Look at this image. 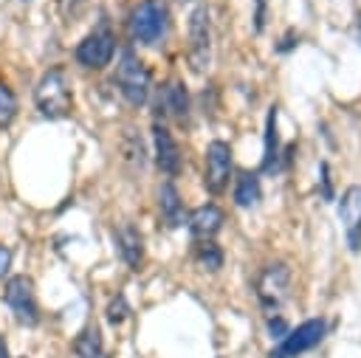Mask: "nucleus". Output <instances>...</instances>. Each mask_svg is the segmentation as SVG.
Instances as JSON below:
<instances>
[{
  "instance_id": "nucleus-1",
  "label": "nucleus",
  "mask_w": 361,
  "mask_h": 358,
  "mask_svg": "<svg viewBox=\"0 0 361 358\" xmlns=\"http://www.w3.org/2000/svg\"><path fill=\"white\" fill-rule=\"evenodd\" d=\"M34 101L45 118L68 116V110L73 104V93H71V82H68L65 68H51L42 73V79L37 82V90H34Z\"/></svg>"
},
{
  "instance_id": "nucleus-2",
  "label": "nucleus",
  "mask_w": 361,
  "mask_h": 358,
  "mask_svg": "<svg viewBox=\"0 0 361 358\" xmlns=\"http://www.w3.org/2000/svg\"><path fill=\"white\" fill-rule=\"evenodd\" d=\"M169 11L161 0H141L130 11V34L141 45H158L166 37Z\"/></svg>"
},
{
  "instance_id": "nucleus-3",
  "label": "nucleus",
  "mask_w": 361,
  "mask_h": 358,
  "mask_svg": "<svg viewBox=\"0 0 361 358\" xmlns=\"http://www.w3.org/2000/svg\"><path fill=\"white\" fill-rule=\"evenodd\" d=\"M116 87L121 90V96L133 107H141L149 99V70L144 68V62L133 51H121V56H118V65H116Z\"/></svg>"
},
{
  "instance_id": "nucleus-4",
  "label": "nucleus",
  "mask_w": 361,
  "mask_h": 358,
  "mask_svg": "<svg viewBox=\"0 0 361 358\" xmlns=\"http://www.w3.org/2000/svg\"><path fill=\"white\" fill-rule=\"evenodd\" d=\"M3 302L14 313V319L25 327H34L39 321V304L34 296V282L28 276H11L3 288Z\"/></svg>"
},
{
  "instance_id": "nucleus-5",
  "label": "nucleus",
  "mask_w": 361,
  "mask_h": 358,
  "mask_svg": "<svg viewBox=\"0 0 361 358\" xmlns=\"http://www.w3.org/2000/svg\"><path fill=\"white\" fill-rule=\"evenodd\" d=\"M189 62L197 73H203L212 62V23L206 6H197L189 14Z\"/></svg>"
},
{
  "instance_id": "nucleus-6",
  "label": "nucleus",
  "mask_w": 361,
  "mask_h": 358,
  "mask_svg": "<svg viewBox=\"0 0 361 358\" xmlns=\"http://www.w3.org/2000/svg\"><path fill=\"white\" fill-rule=\"evenodd\" d=\"M116 51V37L107 25H99L96 31H90L79 45H76V62L87 70H102L110 65Z\"/></svg>"
},
{
  "instance_id": "nucleus-7",
  "label": "nucleus",
  "mask_w": 361,
  "mask_h": 358,
  "mask_svg": "<svg viewBox=\"0 0 361 358\" xmlns=\"http://www.w3.org/2000/svg\"><path fill=\"white\" fill-rule=\"evenodd\" d=\"M324 333H327L324 319H307L296 330H288V335L279 341V347L271 352V358H293L299 352H307L324 338Z\"/></svg>"
},
{
  "instance_id": "nucleus-8",
  "label": "nucleus",
  "mask_w": 361,
  "mask_h": 358,
  "mask_svg": "<svg viewBox=\"0 0 361 358\" xmlns=\"http://www.w3.org/2000/svg\"><path fill=\"white\" fill-rule=\"evenodd\" d=\"M288 290H290V271H288V265H282V262L265 265L259 279H257V296H259L262 307L276 310L288 299Z\"/></svg>"
},
{
  "instance_id": "nucleus-9",
  "label": "nucleus",
  "mask_w": 361,
  "mask_h": 358,
  "mask_svg": "<svg viewBox=\"0 0 361 358\" xmlns=\"http://www.w3.org/2000/svg\"><path fill=\"white\" fill-rule=\"evenodd\" d=\"M231 178V147L226 141H212L206 147V172L203 183L212 195H223Z\"/></svg>"
},
{
  "instance_id": "nucleus-10",
  "label": "nucleus",
  "mask_w": 361,
  "mask_h": 358,
  "mask_svg": "<svg viewBox=\"0 0 361 358\" xmlns=\"http://www.w3.org/2000/svg\"><path fill=\"white\" fill-rule=\"evenodd\" d=\"M152 144H155V163L161 172H166L169 178H175L180 172V163H183V155L178 149V141L172 138V132L164 127V124H152Z\"/></svg>"
},
{
  "instance_id": "nucleus-11",
  "label": "nucleus",
  "mask_w": 361,
  "mask_h": 358,
  "mask_svg": "<svg viewBox=\"0 0 361 358\" xmlns=\"http://www.w3.org/2000/svg\"><path fill=\"white\" fill-rule=\"evenodd\" d=\"M338 214H341V223H344V231H347L350 251H358L361 248V186H350L341 195Z\"/></svg>"
},
{
  "instance_id": "nucleus-12",
  "label": "nucleus",
  "mask_w": 361,
  "mask_h": 358,
  "mask_svg": "<svg viewBox=\"0 0 361 358\" xmlns=\"http://www.w3.org/2000/svg\"><path fill=\"white\" fill-rule=\"evenodd\" d=\"M223 220H226L223 209L214 206V203H206V206H197V209L189 214L186 223H189V231H192L195 240H212V237L223 228Z\"/></svg>"
},
{
  "instance_id": "nucleus-13",
  "label": "nucleus",
  "mask_w": 361,
  "mask_h": 358,
  "mask_svg": "<svg viewBox=\"0 0 361 358\" xmlns=\"http://www.w3.org/2000/svg\"><path fill=\"white\" fill-rule=\"evenodd\" d=\"M116 245H118V254L127 262V268L138 271L141 262H144V237H141V231L130 223H121L118 231H116Z\"/></svg>"
},
{
  "instance_id": "nucleus-14",
  "label": "nucleus",
  "mask_w": 361,
  "mask_h": 358,
  "mask_svg": "<svg viewBox=\"0 0 361 358\" xmlns=\"http://www.w3.org/2000/svg\"><path fill=\"white\" fill-rule=\"evenodd\" d=\"M158 113H164L169 118H178V121L186 118V113H189V96H186V87L178 79H169L158 90Z\"/></svg>"
},
{
  "instance_id": "nucleus-15",
  "label": "nucleus",
  "mask_w": 361,
  "mask_h": 358,
  "mask_svg": "<svg viewBox=\"0 0 361 358\" xmlns=\"http://www.w3.org/2000/svg\"><path fill=\"white\" fill-rule=\"evenodd\" d=\"M158 211H161V217H164V223H166L169 228H178V226H183V220H186L183 200H180V195H178V189H175L172 180H164V183L158 186Z\"/></svg>"
},
{
  "instance_id": "nucleus-16",
  "label": "nucleus",
  "mask_w": 361,
  "mask_h": 358,
  "mask_svg": "<svg viewBox=\"0 0 361 358\" xmlns=\"http://www.w3.org/2000/svg\"><path fill=\"white\" fill-rule=\"evenodd\" d=\"M279 158V135H276V107L268 110L265 118V155H262V172H274Z\"/></svg>"
},
{
  "instance_id": "nucleus-17",
  "label": "nucleus",
  "mask_w": 361,
  "mask_h": 358,
  "mask_svg": "<svg viewBox=\"0 0 361 358\" xmlns=\"http://www.w3.org/2000/svg\"><path fill=\"white\" fill-rule=\"evenodd\" d=\"M259 200V175L257 172H243L237 178V189H234V203L240 209H251Z\"/></svg>"
},
{
  "instance_id": "nucleus-18",
  "label": "nucleus",
  "mask_w": 361,
  "mask_h": 358,
  "mask_svg": "<svg viewBox=\"0 0 361 358\" xmlns=\"http://www.w3.org/2000/svg\"><path fill=\"white\" fill-rule=\"evenodd\" d=\"M76 355L79 358H102V330L96 324H87L79 335H76V344H73Z\"/></svg>"
},
{
  "instance_id": "nucleus-19",
  "label": "nucleus",
  "mask_w": 361,
  "mask_h": 358,
  "mask_svg": "<svg viewBox=\"0 0 361 358\" xmlns=\"http://www.w3.org/2000/svg\"><path fill=\"white\" fill-rule=\"evenodd\" d=\"M121 158L130 163L133 172L144 169V144L135 135V130H124V135H121Z\"/></svg>"
},
{
  "instance_id": "nucleus-20",
  "label": "nucleus",
  "mask_w": 361,
  "mask_h": 358,
  "mask_svg": "<svg viewBox=\"0 0 361 358\" xmlns=\"http://www.w3.org/2000/svg\"><path fill=\"white\" fill-rule=\"evenodd\" d=\"M195 259L206 271H220L223 268V251L217 248L214 240H197L195 242Z\"/></svg>"
},
{
  "instance_id": "nucleus-21",
  "label": "nucleus",
  "mask_w": 361,
  "mask_h": 358,
  "mask_svg": "<svg viewBox=\"0 0 361 358\" xmlns=\"http://www.w3.org/2000/svg\"><path fill=\"white\" fill-rule=\"evenodd\" d=\"M14 116H17V96L6 82H0V127H8Z\"/></svg>"
},
{
  "instance_id": "nucleus-22",
  "label": "nucleus",
  "mask_w": 361,
  "mask_h": 358,
  "mask_svg": "<svg viewBox=\"0 0 361 358\" xmlns=\"http://www.w3.org/2000/svg\"><path fill=\"white\" fill-rule=\"evenodd\" d=\"M127 313H130V307H127L124 296H116V299L107 304V321H110V324H121Z\"/></svg>"
},
{
  "instance_id": "nucleus-23",
  "label": "nucleus",
  "mask_w": 361,
  "mask_h": 358,
  "mask_svg": "<svg viewBox=\"0 0 361 358\" xmlns=\"http://www.w3.org/2000/svg\"><path fill=\"white\" fill-rule=\"evenodd\" d=\"M85 6H87V0H59V11H62L65 23H73Z\"/></svg>"
},
{
  "instance_id": "nucleus-24",
  "label": "nucleus",
  "mask_w": 361,
  "mask_h": 358,
  "mask_svg": "<svg viewBox=\"0 0 361 358\" xmlns=\"http://www.w3.org/2000/svg\"><path fill=\"white\" fill-rule=\"evenodd\" d=\"M8 268H11V251L6 245H0V279L8 273Z\"/></svg>"
},
{
  "instance_id": "nucleus-25",
  "label": "nucleus",
  "mask_w": 361,
  "mask_h": 358,
  "mask_svg": "<svg viewBox=\"0 0 361 358\" xmlns=\"http://www.w3.org/2000/svg\"><path fill=\"white\" fill-rule=\"evenodd\" d=\"M268 330L276 333V338H285V335H288V327H285L282 319H271V321H268Z\"/></svg>"
},
{
  "instance_id": "nucleus-26",
  "label": "nucleus",
  "mask_w": 361,
  "mask_h": 358,
  "mask_svg": "<svg viewBox=\"0 0 361 358\" xmlns=\"http://www.w3.org/2000/svg\"><path fill=\"white\" fill-rule=\"evenodd\" d=\"M0 358H8V347H6V341L0 338Z\"/></svg>"
}]
</instances>
